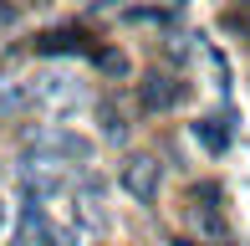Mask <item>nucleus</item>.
<instances>
[{
	"label": "nucleus",
	"instance_id": "1a4fd4ad",
	"mask_svg": "<svg viewBox=\"0 0 250 246\" xmlns=\"http://www.w3.org/2000/svg\"><path fill=\"white\" fill-rule=\"evenodd\" d=\"M97 123H102V139H107V144H128V123H123V113L112 103L97 108Z\"/></svg>",
	"mask_w": 250,
	"mask_h": 246
},
{
	"label": "nucleus",
	"instance_id": "423d86ee",
	"mask_svg": "<svg viewBox=\"0 0 250 246\" xmlns=\"http://www.w3.org/2000/svg\"><path fill=\"white\" fill-rule=\"evenodd\" d=\"M189 226H194L204 241H225V236H230V226H225L220 205H199V200L189 205Z\"/></svg>",
	"mask_w": 250,
	"mask_h": 246
},
{
	"label": "nucleus",
	"instance_id": "9d476101",
	"mask_svg": "<svg viewBox=\"0 0 250 246\" xmlns=\"http://www.w3.org/2000/svg\"><path fill=\"white\" fill-rule=\"evenodd\" d=\"M92 62H97V72L118 77V82H123V77H128V72H133V62L123 57V51H112V47H97V51H92Z\"/></svg>",
	"mask_w": 250,
	"mask_h": 246
},
{
	"label": "nucleus",
	"instance_id": "0eeeda50",
	"mask_svg": "<svg viewBox=\"0 0 250 246\" xmlns=\"http://www.w3.org/2000/svg\"><path fill=\"white\" fill-rule=\"evenodd\" d=\"M194 139L204 144V149H209V154H225V149H230V118H199L194 123Z\"/></svg>",
	"mask_w": 250,
	"mask_h": 246
},
{
	"label": "nucleus",
	"instance_id": "39448f33",
	"mask_svg": "<svg viewBox=\"0 0 250 246\" xmlns=\"http://www.w3.org/2000/svg\"><path fill=\"white\" fill-rule=\"evenodd\" d=\"M31 51H36V57H82V51H97V47L77 26H56V31H41V36L31 41Z\"/></svg>",
	"mask_w": 250,
	"mask_h": 246
},
{
	"label": "nucleus",
	"instance_id": "f257e3e1",
	"mask_svg": "<svg viewBox=\"0 0 250 246\" xmlns=\"http://www.w3.org/2000/svg\"><path fill=\"white\" fill-rule=\"evenodd\" d=\"M26 159H92V144L72 128H31L26 133Z\"/></svg>",
	"mask_w": 250,
	"mask_h": 246
},
{
	"label": "nucleus",
	"instance_id": "20e7f679",
	"mask_svg": "<svg viewBox=\"0 0 250 246\" xmlns=\"http://www.w3.org/2000/svg\"><path fill=\"white\" fill-rule=\"evenodd\" d=\"M31 87H36V108H51V113H66V108L82 103V82H72V77H62V72L31 77Z\"/></svg>",
	"mask_w": 250,
	"mask_h": 246
},
{
	"label": "nucleus",
	"instance_id": "7ed1b4c3",
	"mask_svg": "<svg viewBox=\"0 0 250 246\" xmlns=\"http://www.w3.org/2000/svg\"><path fill=\"white\" fill-rule=\"evenodd\" d=\"M118 185L128 190L133 200L153 205V200H158V185H164V164H158L153 154H133V159H128V164L118 170Z\"/></svg>",
	"mask_w": 250,
	"mask_h": 246
},
{
	"label": "nucleus",
	"instance_id": "ddd939ff",
	"mask_svg": "<svg viewBox=\"0 0 250 246\" xmlns=\"http://www.w3.org/2000/svg\"><path fill=\"white\" fill-rule=\"evenodd\" d=\"M5 221H10V210H5V205H0V231H5Z\"/></svg>",
	"mask_w": 250,
	"mask_h": 246
},
{
	"label": "nucleus",
	"instance_id": "f8f14e48",
	"mask_svg": "<svg viewBox=\"0 0 250 246\" xmlns=\"http://www.w3.org/2000/svg\"><path fill=\"white\" fill-rule=\"evenodd\" d=\"M16 16H21V10H16V5H5V0H0V26H16Z\"/></svg>",
	"mask_w": 250,
	"mask_h": 246
},
{
	"label": "nucleus",
	"instance_id": "f03ea898",
	"mask_svg": "<svg viewBox=\"0 0 250 246\" xmlns=\"http://www.w3.org/2000/svg\"><path fill=\"white\" fill-rule=\"evenodd\" d=\"M184 98H189V82H184L179 72H158V67H153V72L138 82V108H143L148 118L174 113V108L184 103Z\"/></svg>",
	"mask_w": 250,
	"mask_h": 246
},
{
	"label": "nucleus",
	"instance_id": "9b49d317",
	"mask_svg": "<svg viewBox=\"0 0 250 246\" xmlns=\"http://www.w3.org/2000/svg\"><path fill=\"white\" fill-rule=\"evenodd\" d=\"M51 246H77V231H62V226H56L51 231Z\"/></svg>",
	"mask_w": 250,
	"mask_h": 246
},
{
	"label": "nucleus",
	"instance_id": "6e6552de",
	"mask_svg": "<svg viewBox=\"0 0 250 246\" xmlns=\"http://www.w3.org/2000/svg\"><path fill=\"white\" fill-rule=\"evenodd\" d=\"M26 108H36V87L31 82H10L5 93H0V118H16V113H26Z\"/></svg>",
	"mask_w": 250,
	"mask_h": 246
}]
</instances>
